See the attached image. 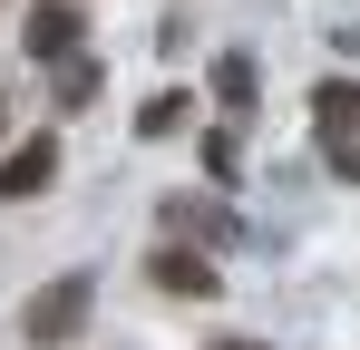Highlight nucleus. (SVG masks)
<instances>
[{
	"instance_id": "nucleus-1",
	"label": "nucleus",
	"mask_w": 360,
	"mask_h": 350,
	"mask_svg": "<svg viewBox=\"0 0 360 350\" xmlns=\"http://www.w3.org/2000/svg\"><path fill=\"white\" fill-rule=\"evenodd\" d=\"M88 302H98V273H59V283L30 292V311H20V331H30V350H59L88 331Z\"/></svg>"
},
{
	"instance_id": "nucleus-2",
	"label": "nucleus",
	"mask_w": 360,
	"mask_h": 350,
	"mask_svg": "<svg viewBox=\"0 0 360 350\" xmlns=\"http://www.w3.org/2000/svg\"><path fill=\"white\" fill-rule=\"evenodd\" d=\"M49 175H59V136H30V146L0 156V195H10V205H20V195H49Z\"/></svg>"
},
{
	"instance_id": "nucleus-3",
	"label": "nucleus",
	"mask_w": 360,
	"mask_h": 350,
	"mask_svg": "<svg viewBox=\"0 0 360 350\" xmlns=\"http://www.w3.org/2000/svg\"><path fill=\"white\" fill-rule=\"evenodd\" d=\"M146 273H156L166 292H195V302H214V283H224V273H214L205 253H185V243H156V253H146Z\"/></svg>"
},
{
	"instance_id": "nucleus-4",
	"label": "nucleus",
	"mask_w": 360,
	"mask_h": 350,
	"mask_svg": "<svg viewBox=\"0 0 360 350\" xmlns=\"http://www.w3.org/2000/svg\"><path fill=\"white\" fill-rule=\"evenodd\" d=\"M30 58H49V68L78 58V10H68V0H39V10H30Z\"/></svg>"
},
{
	"instance_id": "nucleus-5",
	"label": "nucleus",
	"mask_w": 360,
	"mask_h": 350,
	"mask_svg": "<svg viewBox=\"0 0 360 350\" xmlns=\"http://www.w3.org/2000/svg\"><path fill=\"white\" fill-rule=\"evenodd\" d=\"M166 224L195 233V243H234V214H224L214 195H166Z\"/></svg>"
},
{
	"instance_id": "nucleus-6",
	"label": "nucleus",
	"mask_w": 360,
	"mask_h": 350,
	"mask_svg": "<svg viewBox=\"0 0 360 350\" xmlns=\"http://www.w3.org/2000/svg\"><path fill=\"white\" fill-rule=\"evenodd\" d=\"M253 98H263L253 58H243V49H224V58H214V108H224V117H253Z\"/></svg>"
},
{
	"instance_id": "nucleus-7",
	"label": "nucleus",
	"mask_w": 360,
	"mask_h": 350,
	"mask_svg": "<svg viewBox=\"0 0 360 350\" xmlns=\"http://www.w3.org/2000/svg\"><path fill=\"white\" fill-rule=\"evenodd\" d=\"M311 117H321V136H360V88L351 78H321L311 88Z\"/></svg>"
},
{
	"instance_id": "nucleus-8",
	"label": "nucleus",
	"mask_w": 360,
	"mask_h": 350,
	"mask_svg": "<svg viewBox=\"0 0 360 350\" xmlns=\"http://www.w3.org/2000/svg\"><path fill=\"white\" fill-rule=\"evenodd\" d=\"M185 117H195V98H185V88H166V98H146V108H136V127H146V136H176Z\"/></svg>"
},
{
	"instance_id": "nucleus-9",
	"label": "nucleus",
	"mask_w": 360,
	"mask_h": 350,
	"mask_svg": "<svg viewBox=\"0 0 360 350\" xmlns=\"http://www.w3.org/2000/svg\"><path fill=\"white\" fill-rule=\"evenodd\" d=\"M98 98V68L88 58H59V108H88Z\"/></svg>"
},
{
	"instance_id": "nucleus-10",
	"label": "nucleus",
	"mask_w": 360,
	"mask_h": 350,
	"mask_svg": "<svg viewBox=\"0 0 360 350\" xmlns=\"http://www.w3.org/2000/svg\"><path fill=\"white\" fill-rule=\"evenodd\" d=\"M321 156H331V175H341V185H360V136H321Z\"/></svg>"
},
{
	"instance_id": "nucleus-11",
	"label": "nucleus",
	"mask_w": 360,
	"mask_h": 350,
	"mask_svg": "<svg viewBox=\"0 0 360 350\" xmlns=\"http://www.w3.org/2000/svg\"><path fill=\"white\" fill-rule=\"evenodd\" d=\"M214 350H263V341H214Z\"/></svg>"
}]
</instances>
